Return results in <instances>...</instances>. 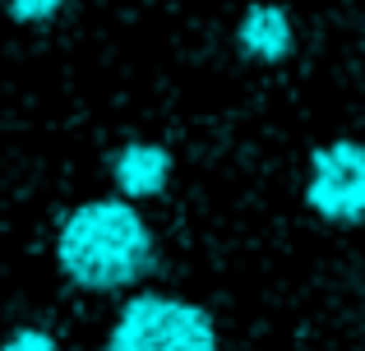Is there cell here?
I'll use <instances>...</instances> for the list:
<instances>
[{
	"instance_id": "obj_1",
	"label": "cell",
	"mask_w": 365,
	"mask_h": 351,
	"mask_svg": "<svg viewBox=\"0 0 365 351\" xmlns=\"http://www.w3.org/2000/svg\"><path fill=\"white\" fill-rule=\"evenodd\" d=\"M56 268L65 282L88 296L139 287L158 268V236L139 204L125 199H88L70 208L56 231Z\"/></svg>"
},
{
	"instance_id": "obj_4",
	"label": "cell",
	"mask_w": 365,
	"mask_h": 351,
	"mask_svg": "<svg viewBox=\"0 0 365 351\" xmlns=\"http://www.w3.org/2000/svg\"><path fill=\"white\" fill-rule=\"evenodd\" d=\"M171 172H176V153L158 139H130L111 153V185H116V199H125V204L167 194Z\"/></svg>"
},
{
	"instance_id": "obj_2",
	"label": "cell",
	"mask_w": 365,
	"mask_h": 351,
	"mask_svg": "<svg viewBox=\"0 0 365 351\" xmlns=\"http://www.w3.org/2000/svg\"><path fill=\"white\" fill-rule=\"evenodd\" d=\"M107 351H222V333L199 300L134 291L116 310Z\"/></svg>"
},
{
	"instance_id": "obj_7",
	"label": "cell",
	"mask_w": 365,
	"mask_h": 351,
	"mask_svg": "<svg viewBox=\"0 0 365 351\" xmlns=\"http://www.w3.org/2000/svg\"><path fill=\"white\" fill-rule=\"evenodd\" d=\"M0 351H65V347H61V337H56L51 328L19 324V328H9V333L0 337Z\"/></svg>"
},
{
	"instance_id": "obj_3",
	"label": "cell",
	"mask_w": 365,
	"mask_h": 351,
	"mask_svg": "<svg viewBox=\"0 0 365 351\" xmlns=\"http://www.w3.org/2000/svg\"><path fill=\"white\" fill-rule=\"evenodd\" d=\"M305 208L329 226H365V144L329 139L305 167Z\"/></svg>"
},
{
	"instance_id": "obj_6",
	"label": "cell",
	"mask_w": 365,
	"mask_h": 351,
	"mask_svg": "<svg viewBox=\"0 0 365 351\" xmlns=\"http://www.w3.org/2000/svg\"><path fill=\"white\" fill-rule=\"evenodd\" d=\"M65 5H70V0H5V14H9V23H19V28H46Z\"/></svg>"
},
{
	"instance_id": "obj_5",
	"label": "cell",
	"mask_w": 365,
	"mask_h": 351,
	"mask_svg": "<svg viewBox=\"0 0 365 351\" xmlns=\"http://www.w3.org/2000/svg\"><path fill=\"white\" fill-rule=\"evenodd\" d=\"M236 56L250 65H282L296 56V19L277 0H255L236 19Z\"/></svg>"
}]
</instances>
